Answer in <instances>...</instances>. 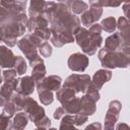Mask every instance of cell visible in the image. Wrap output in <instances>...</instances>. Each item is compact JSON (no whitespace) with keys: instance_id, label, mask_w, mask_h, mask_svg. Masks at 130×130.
<instances>
[{"instance_id":"48","label":"cell","mask_w":130,"mask_h":130,"mask_svg":"<svg viewBox=\"0 0 130 130\" xmlns=\"http://www.w3.org/2000/svg\"><path fill=\"white\" fill-rule=\"evenodd\" d=\"M50 130H57L56 128H50Z\"/></svg>"},{"instance_id":"2","label":"cell","mask_w":130,"mask_h":130,"mask_svg":"<svg viewBox=\"0 0 130 130\" xmlns=\"http://www.w3.org/2000/svg\"><path fill=\"white\" fill-rule=\"evenodd\" d=\"M90 81L91 78L87 74H71L65 79L63 87L71 88L75 93L85 92L90 84Z\"/></svg>"},{"instance_id":"14","label":"cell","mask_w":130,"mask_h":130,"mask_svg":"<svg viewBox=\"0 0 130 130\" xmlns=\"http://www.w3.org/2000/svg\"><path fill=\"white\" fill-rule=\"evenodd\" d=\"M48 24H49L48 18L44 14H41V15H38L35 17H28L27 23H26V28L28 31H32L38 28L48 27Z\"/></svg>"},{"instance_id":"4","label":"cell","mask_w":130,"mask_h":130,"mask_svg":"<svg viewBox=\"0 0 130 130\" xmlns=\"http://www.w3.org/2000/svg\"><path fill=\"white\" fill-rule=\"evenodd\" d=\"M89 5H90L89 10L87 9L85 12H83L79 20H80V23H82L84 26L90 27L101 18L103 14V7L99 5L98 1H90Z\"/></svg>"},{"instance_id":"13","label":"cell","mask_w":130,"mask_h":130,"mask_svg":"<svg viewBox=\"0 0 130 130\" xmlns=\"http://www.w3.org/2000/svg\"><path fill=\"white\" fill-rule=\"evenodd\" d=\"M15 56L13 52L5 46H0V67L8 68L14 66Z\"/></svg>"},{"instance_id":"17","label":"cell","mask_w":130,"mask_h":130,"mask_svg":"<svg viewBox=\"0 0 130 130\" xmlns=\"http://www.w3.org/2000/svg\"><path fill=\"white\" fill-rule=\"evenodd\" d=\"M121 47V37L119 32H114L113 35L109 36L105 41V49L111 52L119 51Z\"/></svg>"},{"instance_id":"43","label":"cell","mask_w":130,"mask_h":130,"mask_svg":"<svg viewBox=\"0 0 130 130\" xmlns=\"http://www.w3.org/2000/svg\"><path fill=\"white\" fill-rule=\"evenodd\" d=\"M129 5H130V2L129 1H127V2H125L124 4H123V11H124V17H126L127 19H128V17H129V14H128V8H129Z\"/></svg>"},{"instance_id":"6","label":"cell","mask_w":130,"mask_h":130,"mask_svg":"<svg viewBox=\"0 0 130 130\" xmlns=\"http://www.w3.org/2000/svg\"><path fill=\"white\" fill-rule=\"evenodd\" d=\"M1 25L4 30V39H17L18 37H21L26 30L24 24L17 22L14 19H10Z\"/></svg>"},{"instance_id":"25","label":"cell","mask_w":130,"mask_h":130,"mask_svg":"<svg viewBox=\"0 0 130 130\" xmlns=\"http://www.w3.org/2000/svg\"><path fill=\"white\" fill-rule=\"evenodd\" d=\"M62 108L64 109L65 113L68 115L78 114L79 113V99L74 98V99L62 104Z\"/></svg>"},{"instance_id":"39","label":"cell","mask_w":130,"mask_h":130,"mask_svg":"<svg viewBox=\"0 0 130 130\" xmlns=\"http://www.w3.org/2000/svg\"><path fill=\"white\" fill-rule=\"evenodd\" d=\"M102 30H103V29H102V27H101V24L94 23V24H92V25L89 27L88 32H89L90 35H93V36H101Z\"/></svg>"},{"instance_id":"38","label":"cell","mask_w":130,"mask_h":130,"mask_svg":"<svg viewBox=\"0 0 130 130\" xmlns=\"http://www.w3.org/2000/svg\"><path fill=\"white\" fill-rule=\"evenodd\" d=\"M99 2V5L101 7H117L119 5H121L122 3L121 2H115V1H110V0H100L98 1Z\"/></svg>"},{"instance_id":"18","label":"cell","mask_w":130,"mask_h":130,"mask_svg":"<svg viewBox=\"0 0 130 130\" xmlns=\"http://www.w3.org/2000/svg\"><path fill=\"white\" fill-rule=\"evenodd\" d=\"M117 28L119 29V35L122 38V40L126 42H130V28H129V21L126 17L121 16L118 19Z\"/></svg>"},{"instance_id":"45","label":"cell","mask_w":130,"mask_h":130,"mask_svg":"<svg viewBox=\"0 0 130 130\" xmlns=\"http://www.w3.org/2000/svg\"><path fill=\"white\" fill-rule=\"evenodd\" d=\"M3 39H4V30L2 25L0 24V42H3Z\"/></svg>"},{"instance_id":"30","label":"cell","mask_w":130,"mask_h":130,"mask_svg":"<svg viewBox=\"0 0 130 130\" xmlns=\"http://www.w3.org/2000/svg\"><path fill=\"white\" fill-rule=\"evenodd\" d=\"M34 34H35L36 36H38L43 42H47V41L50 40L51 37H52V32H51V29H50L49 27L35 29V30H34Z\"/></svg>"},{"instance_id":"33","label":"cell","mask_w":130,"mask_h":130,"mask_svg":"<svg viewBox=\"0 0 130 130\" xmlns=\"http://www.w3.org/2000/svg\"><path fill=\"white\" fill-rule=\"evenodd\" d=\"M16 108H15V106L9 101L7 104H6V106L4 107V109H3V111H2V115H4V116H6V117H8V118H11V117H13L14 115H15V113H16Z\"/></svg>"},{"instance_id":"27","label":"cell","mask_w":130,"mask_h":130,"mask_svg":"<svg viewBox=\"0 0 130 130\" xmlns=\"http://www.w3.org/2000/svg\"><path fill=\"white\" fill-rule=\"evenodd\" d=\"M59 130H79L74 127V120L72 115H65L62 117V121Z\"/></svg>"},{"instance_id":"44","label":"cell","mask_w":130,"mask_h":130,"mask_svg":"<svg viewBox=\"0 0 130 130\" xmlns=\"http://www.w3.org/2000/svg\"><path fill=\"white\" fill-rule=\"evenodd\" d=\"M8 102H9V100H7V99L4 98L2 94H0V107H5Z\"/></svg>"},{"instance_id":"11","label":"cell","mask_w":130,"mask_h":130,"mask_svg":"<svg viewBox=\"0 0 130 130\" xmlns=\"http://www.w3.org/2000/svg\"><path fill=\"white\" fill-rule=\"evenodd\" d=\"M31 68H32V71H31V78L34 79V81L37 83L41 82L44 80L45 76H46V73H47V70H46V67H45V64H44V61L43 59L40 57L38 60H36L31 65Z\"/></svg>"},{"instance_id":"3","label":"cell","mask_w":130,"mask_h":130,"mask_svg":"<svg viewBox=\"0 0 130 130\" xmlns=\"http://www.w3.org/2000/svg\"><path fill=\"white\" fill-rule=\"evenodd\" d=\"M21 111H24L28 116V120L34 123L46 116L44 108L41 107L32 98L29 96H24L21 105Z\"/></svg>"},{"instance_id":"29","label":"cell","mask_w":130,"mask_h":130,"mask_svg":"<svg viewBox=\"0 0 130 130\" xmlns=\"http://www.w3.org/2000/svg\"><path fill=\"white\" fill-rule=\"evenodd\" d=\"M12 17L13 16H12L10 10L7 7H5L2 4V2L0 1V24H3L5 22H7L8 20L12 19Z\"/></svg>"},{"instance_id":"12","label":"cell","mask_w":130,"mask_h":130,"mask_svg":"<svg viewBox=\"0 0 130 130\" xmlns=\"http://www.w3.org/2000/svg\"><path fill=\"white\" fill-rule=\"evenodd\" d=\"M96 106L95 102L91 100L86 94L82 95L79 99V114H83L85 116H91L95 113Z\"/></svg>"},{"instance_id":"24","label":"cell","mask_w":130,"mask_h":130,"mask_svg":"<svg viewBox=\"0 0 130 130\" xmlns=\"http://www.w3.org/2000/svg\"><path fill=\"white\" fill-rule=\"evenodd\" d=\"M45 6V1H30L28 7V17H35L38 15L43 14Z\"/></svg>"},{"instance_id":"8","label":"cell","mask_w":130,"mask_h":130,"mask_svg":"<svg viewBox=\"0 0 130 130\" xmlns=\"http://www.w3.org/2000/svg\"><path fill=\"white\" fill-rule=\"evenodd\" d=\"M17 46L21 50V52L24 54L26 59L28 60L29 65H31L36 60H38L40 58V56L38 54V51H37V47L25 36L17 42Z\"/></svg>"},{"instance_id":"26","label":"cell","mask_w":130,"mask_h":130,"mask_svg":"<svg viewBox=\"0 0 130 130\" xmlns=\"http://www.w3.org/2000/svg\"><path fill=\"white\" fill-rule=\"evenodd\" d=\"M101 27L106 32H114L117 28L116 18L113 17V16H110V17H107V18L103 19L102 22H101Z\"/></svg>"},{"instance_id":"5","label":"cell","mask_w":130,"mask_h":130,"mask_svg":"<svg viewBox=\"0 0 130 130\" xmlns=\"http://www.w3.org/2000/svg\"><path fill=\"white\" fill-rule=\"evenodd\" d=\"M122 109V104L115 100L110 102L105 116V130H114V127L119 119V114Z\"/></svg>"},{"instance_id":"37","label":"cell","mask_w":130,"mask_h":130,"mask_svg":"<svg viewBox=\"0 0 130 130\" xmlns=\"http://www.w3.org/2000/svg\"><path fill=\"white\" fill-rule=\"evenodd\" d=\"M87 116L83 115V114H75L73 116V120H74V125L75 126H81L83 125L85 122H87Z\"/></svg>"},{"instance_id":"31","label":"cell","mask_w":130,"mask_h":130,"mask_svg":"<svg viewBox=\"0 0 130 130\" xmlns=\"http://www.w3.org/2000/svg\"><path fill=\"white\" fill-rule=\"evenodd\" d=\"M39 52H40V55L42 57H45V58H48L52 55V52H53V49H52V46L48 43V42H43L39 47Z\"/></svg>"},{"instance_id":"34","label":"cell","mask_w":130,"mask_h":130,"mask_svg":"<svg viewBox=\"0 0 130 130\" xmlns=\"http://www.w3.org/2000/svg\"><path fill=\"white\" fill-rule=\"evenodd\" d=\"M12 128V122L10 118L0 114V130H10Z\"/></svg>"},{"instance_id":"23","label":"cell","mask_w":130,"mask_h":130,"mask_svg":"<svg viewBox=\"0 0 130 130\" xmlns=\"http://www.w3.org/2000/svg\"><path fill=\"white\" fill-rule=\"evenodd\" d=\"M75 92L71 89V88H68V87H61V88H59L58 90H57V92H56V98H57V100L61 103V104H64V103H66V102H68V101H70V100H72V99H74L75 98Z\"/></svg>"},{"instance_id":"36","label":"cell","mask_w":130,"mask_h":130,"mask_svg":"<svg viewBox=\"0 0 130 130\" xmlns=\"http://www.w3.org/2000/svg\"><path fill=\"white\" fill-rule=\"evenodd\" d=\"M35 125L37 126V128H49L51 126V120L47 117V116H44L43 118H41L40 120H38L37 122H35Z\"/></svg>"},{"instance_id":"10","label":"cell","mask_w":130,"mask_h":130,"mask_svg":"<svg viewBox=\"0 0 130 130\" xmlns=\"http://www.w3.org/2000/svg\"><path fill=\"white\" fill-rule=\"evenodd\" d=\"M35 86H36V82L31 78V76H23V77H20L18 80L16 92L25 96H29L34 92Z\"/></svg>"},{"instance_id":"9","label":"cell","mask_w":130,"mask_h":130,"mask_svg":"<svg viewBox=\"0 0 130 130\" xmlns=\"http://www.w3.org/2000/svg\"><path fill=\"white\" fill-rule=\"evenodd\" d=\"M111 77H112V71L108 69H100L93 74L92 79L90 81V85L96 90H100L103 87V85L111 79Z\"/></svg>"},{"instance_id":"46","label":"cell","mask_w":130,"mask_h":130,"mask_svg":"<svg viewBox=\"0 0 130 130\" xmlns=\"http://www.w3.org/2000/svg\"><path fill=\"white\" fill-rule=\"evenodd\" d=\"M3 79H2V76H1V71H0V83H2Z\"/></svg>"},{"instance_id":"21","label":"cell","mask_w":130,"mask_h":130,"mask_svg":"<svg viewBox=\"0 0 130 130\" xmlns=\"http://www.w3.org/2000/svg\"><path fill=\"white\" fill-rule=\"evenodd\" d=\"M18 80H19V78H16L11 82H4L0 87V94H2L4 98H6L7 100L10 101V98L12 96L13 91L16 90Z\"/></svg>"},{"instance_id":"42","label":"cell","mask_w":130,"mask_h":130,"mask_svg":"<svg viewBox=\"0 0 130 130\" xmlns=\"http://www.w3.org/2000/svg\"><path fill=\"white\" fill-rule=\"evenodd\" d=\"M116 130H130L129 125L126 123H119L116 126Z\"/></svg>"},{"instance_id":"28","label":"cell","mask_w":130,"mask_h":130,"mask_svg":"<svg viewBox=\"0 0 130 130\" xmlns=\"http://www.w3.org/2000/svg\"><path fill=\"white\" fill-rule=\"evenodd\" d=\"M15 71L18 75H23L27 70V65L23 57L21 56H15V62H14Z\"/></svg>"},{"instance_id":"41","label":"cell","mask_w":130,"mask_h":130,"mask_svg":"<svg viewBox=\"0 0 130 130\" xmlns=\"http://www.w3.org/2000/svg\"><path fill=\"white\" fill-rule=\"evenodd\" d=\"M84 130H102V124L100 122H92L86 126Z\"/></svg>"},{"instance_id":"1","label":"cell","mask_w":130,"mask_h":130,"mask_svg":"<svg viewBox=\"0 0 130 130\" xmlns=\"http://www.w3.org/2000/svg\"><path fill=\"white\" fill-rule=\"evenodd\" d=\"M99 59L105 68H127L129 65V56L116 51L111 52L106 49H101L99 52Z\"/></svg>"},{"instance_id":"35","label":"cell","mask_w":130,"mask_h":130,"mask_svg":"<svg viewBox=\"0 0 130 130\" xmlns=\"http://www.w3.org/2000/svg\"><path fill=\"white\" fill-rule=\"evenodd\" d=\"M87 96H89L91 100H93L95 103L100 100V98H101V95H100V93H99V90H96L95 88H93L90 84H89V86L87 87V89L85 90V92H84Z\"/></svg>"},{"instance_id":"7","label":"cell","mask_w":130,"mask_h":130,"mask_svg":"<svg viewBox=\"0 0 130 130\" xmlns=\"http://www.w3.org/2000/svg\"><path fill=\"white\" fill-rule=\"evenodd\" d=\"M67 65L70 70L76 72H83L88 65V57L80 52L73 53L69 56Z\"/></svg>"},{"instance_id":"15","label":"cell","mask_w":130,"mask_h":130,"mask_svg":"<svg viewBox=\"0 0 130 130\" xmlns=\"http://www.w3.org/2000/svg\"><path fill=\"white\" fill-rule=\"evenodd\" d=\"M102 43H103L102 36H93V35H90V39H89L88 43L85 45V47L82 49V52L86 56H91V55L95 54V52L98 51V49L102 46Z\"/></svg>"},{"instance_id":"32","label":"cell","mask_w":130,"mask_h":130,"mask_svg":"<svg viewBox=\"0 0 130 130\" xmlns=\"http://www.w3.org/2000/svg\"><path fill=\"white\" fill-rule=\"evenodd\" d=\"M16 71L13 69H6L2 72V79L4 82H11L14 79H16Z\"/></svg>"},{"instance_id":"40","label":"cell","mask_w":130,"mask_h":130,"mask_svg":"<svg viewBox=\"0 0 130 130\" xmlns=\"http://www.w3.org/2000/svg\"><path fill=\"white\" fill-rule=\"evenodd\" d=\"M65 111H64V109L62 108V107H58L56 110H55V112H54V114H53V117H54V119L55 120H59V119H61L63 116H65Z\"/></svg>"},{"instance_id":"20","label":"cell","mask_w":130,"mask_h":130,"mask_svg":"<svg viewBox=\"0 0 130 130\" xmlns=\"http://www.w3.org/2000/svg\"><path fill=\"white\" fill-rule=\"evenodd\" d=\"M65 4L69 8V10H71L74 14H82L83 12H85L88 9L87 3L83 2V1H80V0L66 1Z\"/></svg>"},{"instance_id":"19","label":"cell","mask_w":130,"mask_h":130,"mask_svg":"<svg viewBox=\"0 0 130 130\" xmlns=\"http://www.w3.org/2000/svg\"><path fill=\"white\" fill-rule=\"evenodd\" d=\"M44 86L53 91V90H58L60 87H61V84H62V78L60 76H57V75H50L48 77H45L44 80L42 81Z\"/></svg>"},{"instance_id":"47","label":"cell","mask_w":130,"mask_h":130,"mask_svg":"<svg viewBox=\"0 0 130 130\" xmlns=\"http://www.w3.org/2000/svg\"><path fill=\"white\" fill-rule=\"evenodd\" d=\"M35 130H46L45 128H36Z\"/></svg>"},{"instance_id":"16","label":"cell","mask_w":130,"mask_h":130,"mask_svg":"<svg viewBox=\"0 0 130 130\" xmlns=\"http://www.w3.org/2000/svg\"><path fill=\"white\" fill-rule=\"evenodd\" d=\"M37 85V89H38V93H39V99L41 101V103L45 106H48L50 104L53 103L54 101V94H53V91L47 89L43 82H39L36 84Z\"/></svg>"},{"instance_id":"22","label":"cell","mask_w":130,"mask_h":130,"mask_svg":"<svg viewBox=\"0 0 130 130\" xmlns=\"http://www.w3.org/2000/svg\"><path fill=\"white\" fill-rule=\"evenodd\" d=\"M28 123V116L25 112H19L13 117L12 126L18 130H24Z\"/></svg>"}]
</instances>
